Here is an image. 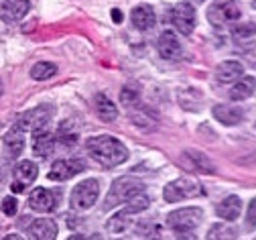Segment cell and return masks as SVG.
<instances>
[{
    "label": "cell",
    "instance_id": "d590c367",
    "mask_svg": "<svg viewBox=\"0 0 256 240\" xmlns=\"http://www.w3.org/2000/svg\"><path fill=\"white\" fill-rule=\"evenodd\" d=\"M0 96H2V82H0Z\"/></svg>",
    "mask_w": 256,
    "mask_h": 240
},
{
    "label": "cell",
    "instance_id": "f546056e",
    "mask_svg": "<svg viewBox=\"0 0 256 240\" xmlns=\"http://www.w3.org/2000/svg\"><path fill=\"white\" fill-rule=\"evenodd\" d=\"M234 39L238 43H252L254 41V27H252V23L234 29Z\"/></svg>",
    "mask_w": 256,
    "mask_h": 240
},
{
    "label": "cell",
    "instance_id": "484cf974",
    "mask_svg": "<svg viewBox=\"0 0 256 240\" xmlns=\"http://www.w3.org/2000/svg\"><path fill=\"white\" fill-rule=\"evenodd\" d=\"M59 141L66 145V147H74L76 143H78V139H80V132H78V128L74 126V122H63L61 126H59Z\"/></svg>",
    "mask_w": 256,
    "mask_h": 240
},
{
    "label": "cell",
    "instance_id": "1f68e13d",
    "mask_svg": "<svg viewBox=\"0 0 256 240\" xmlns=\"http://www.w3.org/2000/svg\"><path fill=\"white\" fill-rule=\"evenodd\" d=\"M16 210H18V201H16L14 197H4V199H2V212H4L6 216H14Z\"/></svg>",
    "mask_w": 256,
    "mask_h": 240
},
{
    "label": "cell",
    "instance_id": "5b68a950",
    "mask_svg": "<svg viewBox=\"0 0 256 240\" xmlns=\"http://www.w3.org/2000/svg\"><path fill=\"white\" fill-rule=\"evenodd\" d=\"M204 212L200 208H181L167 216V226L177 234H189L202 224Z\"/></svg>",
    "mask_w": 256,
    "mask_h": 240
},
{
    "label": "cell",
    "instance_id": "f1b7e54d",
    "mask_svg": "<svg viewBox=\"0 0 256 240\" xmlns=\"http://www.w3.org/2000/svg\"><path fill=\"white\" fill-rule=\"evenodd\" d=\"M132 122H134L138 128H142V130H154V128H156L154 118L148 116V112H144V110H140V112H132Z\"/></svg>",
    "mask_w": 256,
    "mask_h": 240
},
{
    "label": "cell",
    "instance_id": "603a6c76",
    "mask_svg": "<svg viewBox=\"0 0 256 240\" xmlns=\"http://www.w3.org/2000/svg\"><path fill=\"white\" fill-rule=\"evenodd\" d=\"M2 143H4V149H6V153H8V155H12V157H18V155L22 153V149H24L22 130H18V128L14 126L12 130H8V132L4 134Z\"/></svg>",
    "mask_w": 256,
    "mask_h": 240
},
{
    "label": "cell",
    "instance_id": "8fae6325",
    "mask_svg": "<svg viewBox=\"0 0 256 240\" xmlns=\"http://www.w3.org/2000/svg\"><path fill=\"white\" fill-rule=\"evenodd\" d=\"M156 49H158V55L167 61H175L179 59L181 55V43L177 41V37L173 33H161V37H158V43H156Z\"/></svg>",
    "mask_w": 256,
    "mask_h": 240
},
{
    "label": "cell",
    "instance_id": "cb8c5ba5",
    "mask_svg": "<svg viewBox=\"0 0 256 240\" xmlns=\"http://www.w3.org/2000/svg\"><path fill=\"white\" fill-rule=\"evenodd\" d=\"M130 216H132V214H130V212H126V210L114 214V216L106 222V230H108V232H114V234L124 232L128 226H130Z\"/></svg>",
    "mask_w": 256,
    "mask_h": 240
},
{
    "label": "cell",
    "instance_id": "4316f807",
    "mask_svg": "<svg viewBox=\"0 0 256 240\" xmlns=\"http://www.w3.org/2000/svg\"><path fill=\"white\" fill-rule=\"evenodd\" d=\"M120 102L122 106L134 110L136 106H140V96H138V90L130 88V86H124L122 92H120Z\"/></svg>",
    "mask_w": 256,
    "mask_h": 240
},
{
    "label": "cell",
    "instance_id": "e0dca14e",
    "mask_svg": "<svg viewBox=\"0 0 256 240\" xmlns=\"http://www.w3.org/2000/svg\"><path fill=\"white\" fill-rule=\"evenodd\" d=\"M94 104H96V114H98V118L102 122H114L118 118V108L114 106V102L104 96V94H96V100H94Z\"/></svg>",
    "mask_w": 256,
    "mask_h": 240
},
{
    "label": "cell",
    "instance_id": "ffe728a7",
    "mask_svg": "<svg viewBox=\"0 0 256 240\" xmlns=\"http://www.w3.org/2000/svg\"><path fill=\"white\" fill-rule=\"evenodd\" d=\"M130 19H132V25H134L138 31H148V29H152V25H154V21H156L154 11H152V7H148V5L136 7V9L132 11Z\"/></svg>",
    "mask_w": 256,
    "mask_h": 240
},
{
    "label": "cell",
    "instance_id": "9c48e42d",
    "mask_svg": "<svg viewBox=\"0 0 256 240\" xmlns=\"http://www.w3.org/2000/svg\"><path fill=\"white\" fill-rule=\"evenodd\" d=\"M179 163H181L185 169L194 171V173L210 175V173H214V171H216L214 163H212V161H210L202 151H198V149H187V151H183V153H181Z\"/></svg>",
    "mask_w": 256,
    "mask_h": 240
},
{
    "label": "cell",
    "instance_id": "d6986e66",
    "mask_svg": "<svg viewBox=\"0 0 256 240\" xmlns=\"http://www.w3.org/2000/svg\"><path fill=\"white\" fill-rule=\"evenodd\" d=\"M28 236L35 240H53L57 236V224L53 220H35L28 228Z\"/></svg>",
    "mask_w": 256,
    "mask_h": 240
},
{
    "label": "cell",
    "instance_id": "3957f363",
    "mask_svg": "<svg viewBox=\"0 0 256 240\" xmlns=\"http://www.w3.org/2000/svg\"><path fill=\"white\" fill-rule=\"evenodd\" d=\"M240 17L242 9L238 7L236 0H214L212 7L208 9V21L218 29L240 21Z\"/></svg>",
    "mask_w": 256,
    "mask_h": 240
},
{
    "label": "cell",
    "instance_id": "6da1fadb",
    "mask_svg": "<svg viewBox=\"0 0 256 240\" xmlns=\"http://www.w3.org/2000/svg\"><path fill=\"white\" fill-rule=\"evenodd\" d=\"M88 153L90 157L106 167V169H112V167H118L122 165L126 159H128V149L126 145H122L118 139H114V136L110 134H102V136H94V139L88 141Z\"/></svg>",
    "mask_w": 256,
    "mask_h": 240
},
{
    "label": "cell",
    "instance_id": "52a82bcc",
    "mask_svg": "<svg viewBox=\"0 0 256 240\" xmlns=\"http://www.w3.org/2000/svg\"><path fill=\"white\" fill-rule=\"evenodd\" d=\"M98 195H100V183L96 179H84L72 191V197H70L72 208L80 210V212L90 210L92 205L98 201Z\"/></svg>",
    "mask_w": 256,
    "mask_h": 240
},
{
    "label": "cell",
    "instance_id": "4dcf8cb0",
    "mask_svg": "<svg viewBox=\"0 0 256 240\" xmlns=\"http://www.w3.org/2000/svg\"><path fill=\"white\" fill-rule=\"evenodd\" d=\"M234 236H236V230L226 228V224H218L210 230V238H234Z\"/></svg>",
    "mask_w": 256,
    "mask_h": 240
},
{
    "label": "cell",
    "instance_id": "30bf717a",
    "mask_svg": "<svg viewBox=\"0 0 256 240\" xmlns=\"http://www.w3.org/2000/svg\"><path fill=\"white\" fill-rule=\"evenodd\" d=\"M84 165L80 161H68V159H59L51 165V171H49V179L53 181H68L72 179L74 175L80 173V169Z\"/></svg>",
    "mask_w": 256,
    "mask_h": 240
},
{
    "label": "cell",
    "instance_id": "44dd1931",
    "mask_svg": "<svg viewBox=\"0 0 256 240\" xmlns=\"http://www.w3.org/2000/svg\"><path fill=\"white\" fill-rule=\"evenodd\" d=\"M254 86H256V82L252 76H242V80L238 84H234V88L230 90V98L234 102H244L254 96Z\"/></svg>",
    "mask_w": 256,
    "mask_h": 240
},
{
    "label": "cell",
    "instance_id": "ba28073f",
    "mask_svg": "<svg viewBox=\"0 0 256 240\" xmlns=\"http://www.w3.org/2000/svg\"><path fill=\"white\" fill-rule=\"evenodd\" d=\"M171 23L181 35H191L194 29H196V9H194V5L179 3L171 13Z\"/></svg>",
    "mask_w": 256,
    "mask_h": 240
},
{
    "label": "cell",
    "instance_id": "4fadbf2b",
    "mask_svg": "<svg viewBox=\"0 0 256 240\" xmlns=\"http://www.w3.org/2000/svg\"><path fill=\"white\" fill-rule=\"evenodd\" d=\"M242 74H244V65H242L240 61H234V59L222 61V63L216 67V78H218V82H222V84L236 82L238 78H242Z\"/></svg>",
    "mask_w": 256,
    "mask_h": 240
},
{
    "label": "cell",
    "instance_id": "e575fe53",
    "mask_svg": "<svg viewBox=\"0 0 256 240\" xmlns=\"http://www.w3.org/2000/svg\"><path fill=\"white\" fill-rule=\"evenodd\" d=\"M204 3H206V0H189V5H194V7L196 5H204Z\"/></svg>",
    "mask_w": 256,
    "mask_h": 240
},
{
    "label": "cell",
    "instance_id": "277c9868",
    "mask_svg": "<svg viewBox=\"0 0 256 240\" xmlns=\"http://www.w3.org/2000/svg\"><path fill=\"white\" fill-rule=\"evenodd\" d=\"M202 193H204L202 185L191 177H179V179L167 183L165 189H163V197L169 203H177V201H183V199H189V197H198Z\"/></svg>",
    "mask_w": 256,
    "mask_h": 240
},
{
    "label": "cell",
    "instance_id": "7c38bea8",
    "mask_svg": "<svg viewBox=\"0 0 256 240\" xmlns=\"http://www.w3.org/2000/svg\"><path fill=\"white\" fill-rule=\"evenodd\" d=\"M28 9L30 7L26 0H6V3L0 7V19L4 23H16L22 17H26Z\"/></svg>",
    "mask_w": 256,
    "mask_h": 240
},
{
    "label": "cell",
    "instance_id": "7402d4cb",
    "mask_svg": "<svg viewBox=\"0 0 256 240\" xmlns=\"http://www.w3.org/2000/svg\"><path fill=\"white\" fill-rule=\"evenodd\" d=\"M37 165L33 161H20L16 167H14V181H18L20 185H28L37 179Z\"/></svg>",
    "mask_w": 256,
    "mask_h": 240
},
{
    "label": "cell",
    "instance_id": "83f0119b",
    "mask_svg": "<svg viewBox=\"0 0 256 240\" xmlns=\"http://www.w3.org/2000/svg\"><path fill=\"white\" fill-rule=\"evenodd\" d=\"M126 203V212H130V214H138V212H142V210H146L148 208V203H150V199L146 197V195H142V193H136V195H132L130 199H126L124 201Z\"/></svg>",
    "mask_w": 256,
    "mask_h": 240
},
{
    "label": "cell",
    "instance_id": "836d02e7",
    "mask_svg": "<svg viewBox=\"0 0 256 240\" xmlns=\"http://www.w3.org/2000/svg\"><path fill=\"white\" fill-rule=\"evenodd\" d=\"M112 19H114L116 23H120V21H122V13H120L118 9H114V11H112Z\"/></svg>",
    "mask_w": 256,
    "mask_h": 240
},
{
    "label": "cell",
    "instance_id": "d4e9b609",
    "mask_svg": "<svg viewBox=\"0 0 256 240\" xmlns=\"http://www.w3.org/2000/svg\"><path fill=\"white\" fill-rule=\"evenodd\" d=\"M55 74H57V65H53V63H47V61L35 63L33 67H30V78H33V80H37V82H45V80H51Z\"/></svg>",
    "mask_w": 256,
    "mask_h": 240
},
{
    "label": "cell",
    "instance_id": "d6a6232c",
    "mask_svg": "<svg viewBox=\"0 0 256 240\" xmlns=\"http://www.w3.org/2000/svg\"><path fill=\"white\" fill-rule=\"evenodd\" d=\"M248 228L250 230L254 228V201H250V205H248Z\"/></svg>",
    "mask_w": 256,
    "mask_h": 240
},
{
    "label": "cell",
    "instance_id": "9a60e30c",
    "mask_svg": "<svg viewBox=\"0 0 256 240\" xmlns=\"http://www.w3.org/2000/svg\"><path fill=\"white\" fill-rule=\"evenodd\" d=\"M216 212H218V216H220L222 220L232 222V220H236V218L240 216V212H242V201H240L238 195H228L226 199H222V201L218 203Z\"/></svg>",
    "mask_w": 256,
    "mask_h": 240
},
{
    "label": "cell",
    "instance_id": "7a4b0ae2",
    "mask_svg": "<svg viewBox=\"0 0 256 240\" xmlns=\"http://www.w3.org/2000/svg\"><path fill=\"white\" fill-rule=\"evenodd\" d=\"M142 189H144V183L138 177L124 175V177L114 179V183H112V187L106 195V208H114V205L124 203L126 199H130L132 195L140 193Z\"/></svg>",
    "mask_w": 256,
    "mask_h": 240
},
{
    "label": "cell",
    "instance_id": "2e32d148",
    "mask_svg": "<svg viewBox=\"0 0 256 240\" xmlns=\"http://www.w3.org/2000/svg\"><path fill=\"white\" fill-rule=\"evenodd\" d=\"M33 134H35V141H33V151H35V155L41 157V159L51 157L53 151H55V139H53V134H49L47 128H45V130H37V132H33Z\"/></svg>",
    "mask_w": 256,
    "mask_h": 240
},
{
    "label": "cell",
    "instance_id": "ac0fdd59",
    "mask_svg": "<svg viewBox=\"0 0 256 240\" xmlns=\"http://www.w3.org/2000/svg\"><path fill=\"white\" fill-rule=\"evenodd\" d=\"M214 116L218 122H222L224 126H236L244 120V112L236 106H216L214 108Z\"/></svg>",
    "mask_w": 256,
    "mask_h": 240
},
{
    "label": "cell",
    "instance_id": "8992f818",
    "mask_svg": "<svg viewBox=\"0 0 256 240\" xmlns=\"http://www.w3.org/2000/svg\"><path fill=\"white\" fill-rule=\"evenodd\" d=\"M51 118H53V108L43 104V106H35L26 110L24 114H20L14 126L22 132H37V130H45Z\"/></svg>",
    "mask_w": 256,
    "mask_h": 240
},
{
    "label": "cell",
    "instance_id": "5bb4252c",
    "mask_svg": "<svg viewBox=\"0 0 256 240\" xmlns=\"http://www.w3.org/2000/svg\"><path fill=\"white\" fill-rule=\"evenodd\" d=\"M28 208L35 210V212H51L55 208V197L49 189L37 187L28 195Z\"/></svg>",
    "mask_w": 256,
    "mask_h": 240
}]
</instances>
